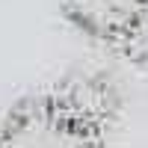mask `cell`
I'll return each mask as SVG.
<instances>
[{"mask_svg":"<svg viewBox=\"0 0 148 148\" xmlns=\"http://www.w3.org/2000/svg\"><path fill=\"white\" fill-rule=\"evenodd\" d=\"M0 148H101V127L77 119L56 95L33 98L0 119Z\"/></svg>","mask_w":148,"mask_h":148,"instance_id":"6da1fadb","label":"cell"},{"mask_svg":"<svg viewBox=\"0 0 148 148\" xmlns=\"http://www.w3.org/2000/svg\"><path fill=\"white\" fill-rule=\"evenodd\" d=\"M62 6L80 30L130 51L142 36L148 0H62Z\"/></svg>","mask_w":148,"mask_h":148,"instance_id":"7a4b0ae2","label":"cell"}]
</instances>
